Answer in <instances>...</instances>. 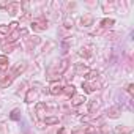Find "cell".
Here are the masks:
<instances>
[{
	"label": "cell",
	"instance_id": "obj_1",
	"mask_svg": "<svg viewBox=\"0 0 134 134\" xmlns=\"http://www.w3.org/2000/svg\"><path fill=\"white\" fill-rule=\"evenodd\" d=\"M30 27H32V30H33V32H43V30H46V29H47V21H46V19H43V18L35 19V21H32Z\"/></svg>",
	"mask_w": 134,
	"mask_h": 134
},
{
	"label": "cell",
	"instance_id": "obj_2",
	"mask_svg": "<svg viewBox=\"0 0 134 134\" xmlns=\"http://www.w3.org/2000/svg\"><path fill=\"white\" fill-rule=\"evenodd\" d=\"M25 70H27V63H25V62H19V63H16L13 68H11L10 74H11L13 77H16V76H21Z\"/></svg>",
	"mask_w": 134,
	"mask_h": 134
},
{
	"label": "cell",
	"instance_id": "obj_3",
	"mask_svg": "<svg viewBox=\"0 0 134 134\" xmlns=\"http://www.w3.org/2000/svg\"><path fill=\"white\" fill-rule=\"evenodd\" d=\"M13 76L8 73H0V88H7L13 84Z\"/></svg>",
	"mask_w": 134,
	"mask_h": 134
},
{
	"label": "cell",
	"instance_id": "obj_4",
	"mask_svg": "<svg viewBox=\"0 0 134 134\" xmlns=\"http://www.w3.org/2000/svg\"><path fill=\"white\" fill-rule=\"evenodd\" d=\"M7 13L10 16L19 14L21 13V3L19 2H10V3H7Z\"/></svg>",
	"mask_w": 134,
	"mask_h": 134
},
{
	"label": "cell",
	"instance_id": "obj_5",
	"mask_svg": "<svg viewBox=\"0 0 134 134\" xmlns=\"http://www.w3.org/2000/svg\"><path fill=\"white\" fill-rule=\"evenodd\" d=\"M99 104H101V98H93V99H90L88 103H87V107H88V112L90 114H95L98 109H99Z\"/></svg>",
	"mask_w": 134,
	"mask_h": 134
},
{
	"label": "cell",
	"instance_id": "obj_6",
	"mask_svg": "<svg viewBox=\"0 0 134 134\" xmlns=\"http://www.w3.org/2000/svg\"><path fill=\"white\" fill-rule=\"evenodd\" d=\"M107 117L109 118H120L121 117V107L120 106H112V107H109L107 109Z\"/></svg>",
	"mask_w": 134,
	"mask_h": 134
},
{
	"label": "cell",
	"instance_id": "obj_7",
	"mask_svg": "<svg viewBox=\"0 0 134 134\" xmlns=\"http://www.w3.org/2000/svg\"><path fill=\"white\" fill-rule=\"evenodd\" d=\"M40 43H41V38H40V36H36V35H33V36H29V38L25 40V46H27L29 49H33V47H36Z\"/></svg>",
	"mask_w": 134,
	"mask_h": 134
},
{
	"label": "cell",
	"instance_id": "obj_8",
	"mask_svg": "<svg viewBox=\"0 0 134 134\" xmlns=\"http://www.w3.org/2000/svg\"><path fill=\"white\" fill-rule=\"evenodd\" d=\"M49 93H51V95H54V96L62 95V93H63V85H62V84H58V82H54V84L49 87Z\"/></svg>",
	"mask_w": 134,
	"mask_h": 134
},
{
	"label": "cell",
	"instance_id": "obj_9",
	"mask_svg": "<svg viewBox=\"0 0 134 134\" xmlns=\"http://www.w3.org/2000/svg\"><path fill=\"white\" fill-rule=\"evenodd\" d=\"M74 71H76V74H77V76H85L90 70H88V66H87L85 63H76Z\"/></svg>",
	"mask_w": 134,
	"mask_h": 134
},
{
	"label": "cell",
	"instance_id": "obj_10",
	"mask_svg": "<svg viewBox=\"0 0 134 134\" xmlns=\"http://www.w3.org/2000/svg\"><path fill=\"white\" fill-rule=\"evenodd\" d=\"M93 22H95V18H93V14H90V13H85V14L81 18V24H82L84 27H90V25H93Z\"/></svg>",
	"mask_w": 134,
	"mask_h": 134
},
{
	"label": "cell",
	"instance_id": "obj_11",
	"mask_svg": "<svg viewBox=\"0 0 134 134\" xmlns=\"http://www.w3.org/2000/svg\"><path fill=\"white\" fill-rule=\"evenodd\" d=\"M62 95H66L68 98H73L76 95V87L73 84H68V85H63V93Z\"/></svg>",
	"mask_w": 134,
	"mask_h": 134
},
{
	"label": "cell",
	"instance_id": "obj_12",
	"mask_svg": "<svg viewBox=\"0 0 134 134\" xmlns=\"http://www.w3.org/2000/svg\"><path fill=\"white\" fill-rule=\"evenodd\" d=\"M114 24H115V19H112V18H104V19L99 22V27H101L103 30H109V29H112Z\"/></svg>",
	"mask_w": 134,
	"mask_h": 134
},
{
	"label": "cell",
	"instance_id": "obj_13",
	"mask_svg": "<svg viewBox=\"0 0 134 134\" xmlns=\"http://www.w3.org/2000/svg\"><path fill=\"white\" fill-rule=\"evenodd\" d=\"M87 101V98H85V95H74L73 98H71V106H74V107H77V106H81V104H84Z\"/></svg>",
	"mask_w": 134,
	"mask_h": 134
},
{
	"label": "cell",
	"instance_id": "obj_14",
	"mask_svg": "<svg viewBox=\"0 0 134 134\" xmlns=\"http://www.w3.org/2000/svg\"><path fill=\"white\" fill-rule=\"evenodd\" d=\"M131 132H132V128L131 126H126V125L115 126V134H131Z\"/></svg>",
	"mask_w": 134,
	"mask_h": 134
},
{
	"label": "cell",
	"instance_id": "obj_15",
	"mask_svg": "<svg viewBox=\"0 0 134 134\" xmlns=\"http://www.w3.org/2000/svg\"><path fill=\"white\" fill-rule=\"evenodd\" d=\"M36 96H38V93H36V90H33V88H30L29 92H27V95H25V103H33L35 99H36Z\"/></svg>",
	"mask_w": 134,
	"mask_h": 134
},
{
	"label": "cell",
	"instance_id": "obj_16",
	"mask_svg": "<svg viewBox=\"0 0 134 134\" xmlns=\"http://www.w3.org/2000/svg\"><path fill=\"white\" fill-rule=\"evenodd\" d=\"M66 70H68V58H63L62 62H60V66H58V68H57V74H63Z\"/></svg>",
	"mask_w": 134,
	"mask_h": 134
},
{
	"label": "cell",
	"instance_id": "obj_17",
	"mask_svg": "<svg viewBox=\"0 0 134 134\" xmlns=\"http://www.w3.org/2000/svg\"><path fill=\"white\" fill-rule=\"evenodd\" d=\"M46 110H47L46 103H38V104H36V114H38V117H44Z\"/></svg>",
	"mask_w": 134,
	"mask_h": 134
},
{
	"label": "cell",
	"instance_id": "obj_18",
	"mask_svg": "<svg viewBox=\"0 0 134 134\" xmlns=\"http://www.w3.org/2000/svg\"><path fill=\"white\" fill-rule=\"evenodd\" d=\"M21 36V30H14V32H11L10 35H8V43H16L18 41V38Z\"/></svg>",
	"mask_w": 134,
	"mask_h": 134
},
{
	"label": "cell",
	"instance_id": "obj_19",
	"mask_svg": "<svg viewBox=\"0 0 134 134\" xmlns=\"http://www.w3.org/2000/svg\"><path fill=\"white\" fill-rule=\"evenodd\" d=\"M14 49H16V43H8V44H5V46L2 47V51H3V55H7V54L13 52Z\"/></svg>",
	"mask_w": 134,
	"mask_h": 134
},
{
	"label": "cell",
	"instance_id": "obj_20",
	"mask_svg": "<svg viewBox=\"0 0 134 134\" xmlns=\"http://www.w3.org/2000/svg\"><path fill=\"white\" fill-rule=\"evenodd\" d=\"M79 54H81V57H84V58H90V57L93 55V52H92L90 47H82Z\"/></svg>",
	"mask_w": 134,
	"mask_h": 134
},
{
	"label": "cell",
	"instance_id": "obj_21",
	"mask_svg": "<svg viewBox=\"0 0 134 134\" xmlns=\"http://www.w3.org/2000/svg\"><path fill=\"white\" fill-rule=\"evenodd\" d=\"M44 123L46 125H58V117H54V115L44 117Z\"/></svg>",
	"mask_w": 134,
	"mask_h": 134
},
{
	"label": "cell",
	"instance_id": "obj_22",
	"mask_svg": "<svg viewBox=\"0 0 134 134\" xmlns=\"http://www.w3.org/2000/svg\"><path fill=\"white\" fill-rule=\"evenodd\" d=\"M98 76H99V73H98L96 70H90V71H88V73L85 74V77H87L88 81H95V79H96Z\"/></svg>",
	"mask_w": 134,
	"mask_h": 134
},
{
	"label": "cell",
	"instance_id": "obj_23",
	"mask_svg": "<svg viewBox=\"0 0 134 134\" xmlns=\"http://www.w3.org/2000/svg\"><path fill=\"white\" fill-rule=\"evenodd\" d=\"M10 118L14 120V121H18V120L21 118V109H13L11 114H10Z\"/></svg>",
	"mask_w": 134,
	"mask_h": 134
},
{
	"label": "cell",
	"instance_id": "obj_24",
	"mask_svg": "<svg viewBox=\"0 0 134 134\" xmlns=\"http://www.w3.org/2000/svg\"><path fill=\"white\" fill-rule=\"evenodd\" d=\"M82 88H84V93H92L93 92V87H92V84L90 82H82Z\"/></svg>",
	"mask_w": 134,
	"mask_h": 134
},
{
	"label": "cell",
	"instance_id": "obj_25",
	"mask_svg": "<svg viewBox=\"0 0 134 134\" xmlns=\"http://www.w3.org/2000/svg\"><path fill=\"white\" fill-rule=\"evenodd\" d=\"M63 27H65V29H73V18H70V16L66 18V19L63 21Z\"/></svg>",
	"mask_w": 134,
	"mask_h": 134
},
{
	"label": "cell",
	"instance_id": "obj_26",
	"mask_svg": "<svg viewBox=\"0 0 134 134\" xmlns=\"http://www.w3.org/2000/svg\"><path fill=\"white\" fill-rule=\"evenodd\" d=\"M0 33H2V35H10L11 33V30H10V27L8 25H5V24H2V25H0Z\"/></svg>",
	"mask_w": 134,
	"mask_h": 134
},
{
	"label": "cell",
	"instance_id": "obj_27",
	"mask_svg": "<svg viewBox=\"0 0 134 134\" xmlns=\"http://www.w3.org/2000/svg\"><path fill=\"white\" fill-rule=\"evenodd\" d=\"M10 60H8V55H3V54H0V66H5L8 65Z\"/></svg>",
	"mask_w": 134,
	"mask_h": 134
},
{
	"label": "cell",
	"instance_id": "obj_28",
	"mask_svg": "<svg viewBox=\"0 0 134 134\" xmlns=\"http://www.w3.org/2000/svg\"><path fill=\"white\" fill-rule=\"evenodd\" d=\"M29 19H30V13H25V14L21 18V21H19V25H21V24H24V22H27Z\"/></svg>",
	"mask_w": 134,
	"mask_h": 134
},
{
	"label": "cell",
	"instance_id": "obj_29",
	"mask_svg": "<svg viewBox=\"0 0 134 134\" xmlns=\"http://www.w3.org/2000/svg\"><path fill=\"white\" fill-rule=\"evenodd\" d=\"M126 92L132 96L134 95V84H128V87H126Z\"/></svg>",
	"mask_w": 134,
	"mask_h": 134
},
{
	"label": "cell",
	"instance_id": "obj_30",
	"mask_svg": "<svg viewBox=\"0 0 134 134\" xmlns=\"http://www.w3.org/2000/svg\"><path fill=\"white\" fill-rule=\"evenodd\" d=\"M18 25H19V22H11V24H8V27H10V30H11V32L18 30Z\"/></svg>",
	"mask_w": 134,
	"mask_h": 134
},
{
	"label": "cell",
	"instance_id": "obj_31",
	"mask_svg": "<svg viewBox=\"0 0 134 134\" xmlns=\"http://www.w3.org/2000/svg\"><path fill=\"white\" fill-rule=\"evenodd\" d=\"M25 85H27V84H25V82H22V84L19 85V90H18V93H21V92H24V90H25Z\"/></svg>",
	"mask_w": 134,
	"mask_h": 134
},
{
	"label": "cell",
	"instance_id": "obj_32",
	"mask_svg": "<svg viewBox=\"0 0 134 134\" xmlns=\"http://www.w3.org/2000/svg\"><path fill=\"white\" fill-rule=\"evenodd\" d=\"M71 134H84V128H79V129H74Z\"/></svg>",
	"mask_w": 134,
	"mask_h": 134
},
{
	"label": "cell",
	"instance_id": "obj_33",
	"mask_svg": "<svg viewBox=\"0 0 134 134\" xmlns=\"http://www.w3.org/2000/svg\"><path fill=\"white\" fill-rule=\"evenodd\" d=\"M110 40H117V36H118V33H110V35H107Z\"/></svg>",
	"mask_w": 134,
	"mask_h": 134
},
{
	"label": "cell",
	"instance_id": "obj_34",
	"mask_svg": "<svg viewBox=\"0 0 134 134\" xmlns=\"http://www.w3.org/2000/svg\"><path fill=\"white\" fill-rule=\"evenodd\" d=\"M63 132H65V128H60V129L57 131V134H63Z\"/></svg>",
	"mask_w": 134,
	"mask_h": 134
},
{
	"label": "cell",
	"instance_id": "obj_35",
	"mask_svg": "<svg viewBox=\"0 0 134 134\" xmlns=\"http://www.w3.org/2000/svg\"><path fill=\"white\" fill-rule=\"evenodd\" d=\"M0 44H2V38H0Z\"/></svg>",
	"mask_w": 134,
	"mask_h": 134
},
{
	"label": "cell",
	"instance_id": "obj_36",
	"mask_svg": "<svg viewBox=\"0 0 134 134\" xmlns=\"http://www.w3.org/2000/svg\"><path fill=\"white\" fill-rule=\"evenodd\" d=\"M96 134H98V132H96Z\"/></svg>",
	"mask_w": 134,
	"mask_h": 134
}]
</instances>
